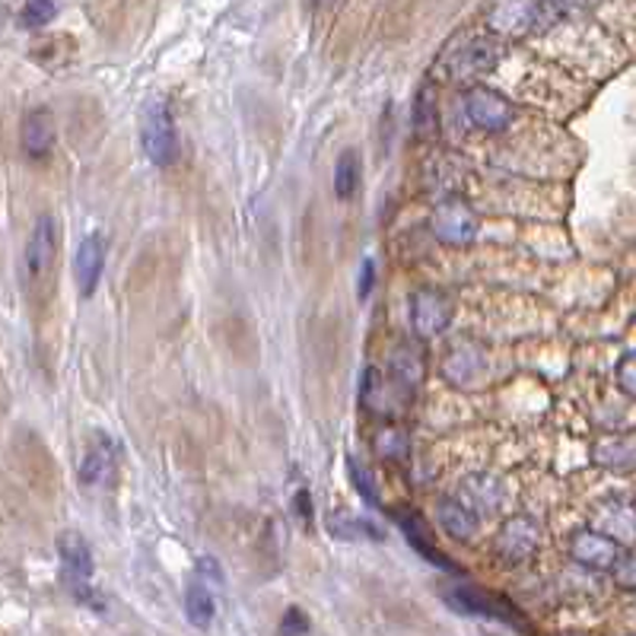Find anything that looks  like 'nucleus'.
<instances>
[{
  "label": "nucleus",
  "instance_id": "1",
  "mask_svg": "<svg viewBox=\"0 0 636 636\" xmlns=\"http://www.w3.org/2000/svg\"><path fill=\"white\" fill-rule=\"evenodd\" d=\"M58 557H62L64 582H67L70 595L92 611H105L102 595L92 585V547L87 545V538L77 532L58 535Z\"/></svg>",
  "mask_w": 636,
  "mask_h": 636
},
{
  "label": "nucleus",
  "instance_id": "2",
  "mask_svg": "<svg viewBox=\"0 0 636 636\" xmlns=\"http://www.w3.org/2000/svg\"><path fill=\"white\" fill-rule=\"evenodd\" d=\"M141 144L153 166H172L179 159V134L166 99H150L141 112Z\"/></svg>",
  "mask_w": 636,
  "mask_h": 636
},
{
  "label": "nucleus",
  "instance_id": "3",
  "mask_svg": "<svg viewBox=\"0 0 636 636\" xmlns=\"http://www.w3.org/2000/svg\"><path fill=\"white\" fill-rule=\"evenodd\" d=\"M58 245H62L58 220L52 213H38V220L32 223L26 252H23V283L35 287L48 280L55 258H58Z\"/></svg>",
  "mask_w": 636,
  "mask_h": 636
},
{
  "label": "nucleus",
  "instance_id": "4",
  "mask_svg": "<svg viewBox=\"0 0 636 636\" xmlns=\"http://www.w3.org/2000/svg\"><path fill=\"white\" fill-rule=\"evenodd\" d=\"M443 602L453 607V611H458V614L493 617V621H503V624H510V627H525V621L518 617V611H515L506 599L490 595L481 585H471V582L449 585V589L443 592Z\"/></svg>",
  "mask_w": 636,
  "mask_h": 636
},
{
  "label": "nucleus",
  "instance_id": "5",
  "mask_svg": "<svg viewBox=\"0 0 636 636\" xmlns=\"http://www.w3.org/2000/svg\"><path fill=\"white\" fill-rule=\"evenodd\" d=\"M538 547H542V528L528 515H513L510 522H503V528L493 542L496 557L510 567L532 560L538 554Z\"/></svg>",
  "mask_w": 636,
  "mask_h": 636
},
{
  "label": "nucleus",
  "instance_id": "6",
  "mask_svg": "<svg viewBox=\"0 0 636 636\" xmlns=\"http://www.w3.org/2000/svg\"><path fill=\"white\" fill-rule=\"evenodd\" d=\"M453 300L443 290L421 287L411 293V328L417 337H436L453 322Z\"/></svg>",
  "mask_w": 636,
  "mask_h": 636
},
{
  "label": "nucleus",
  "instance_id": "7",
  "mask_svg": "<svg viewBox=\"0 0 636 636\" xmlns=\"http://www.w3.org/2000/svg\"><path fill=\"white\" fill-rule=\"evenodd\" d=\"M429 230L439 243L446 245H468L478 236V216L465 201H443L436 211L429 213Z\"/></svg>",
  "mask_w": 636,
  "mask_h": 636
},
{
  "label": "nucleus",
  "instance_id": "8",
  "mask_svg": "<svg viewBox=\"0 0 636 636\" xmlns=\"http://www.w3.org/2000/svg\"><path fill=\"white\" fill-rule=\"evenodd\" d=\"M465 112L475 127L481 131H503L510 127L515 119L513 102L496 90H487V87H471L465 96Z\"/></svg>",
  "mask_w": 636,
  "mask_h": 636
},
{
  "label": "nucleus",
  "instance_id": "9",
  "mask_svg": "<svg viewBox=\"0 0 636 636\" xmlns=\"http://www.w3.org/2000/svg\"><path fill=\"white\" fill-rule=\"evenodd\" d=\"M119 468V446L109 433H96L80 461V484L83 487H109Z\"/></svg>",
  "mask_w": 636,
  "mask_h": 636
},
{
  "label": "nucleus",
  "instance_id": "10",
  "mask_svg": "<svg viewBox=\"0 0 636 636\" xmlns=\"http://www.w3.org/2000/svg\"><path fill=\"white\" fill-rule=\"evenodd\" d=\"M570 557L579 567H589V570H614L621 560V545L599 535L595 528H585L570 538Z\"/></svg>",
  "mask_w": 636,
  "mask_h": 636
},
{
  "label": "nucleus",
  "instance_id": "11",
  "mask_svg": "<svg viewBox=\"0 0 636 636\" xmlns=\"http://www.w3.org/2000/svg\"><path fill=\"white\" fill-rule=\"evenodd\" d=\"M394 522H398V528L404 532V538H408V545L414 547L424 560H429L433 567H439V570H449V573H458V567H455L453 560L436 547V538H433V528L426 525V518L421 513H414V510H408V513H394Z\"/></svg>",
  "mask_w": 636,
  "mask_h": 636
},
{
  "label": "nucleus",
  "instance_id": "12",
  "mask_svg": "<svg viewBox=\"0 0 636 636\" xmlns=\"http://www.w3.org/2000/svg\"><path fill=\"white\" fill-rule=\"evenodd\" d=\"M595 532L611 538L614 545H631L636 542V506L627 500H605L595 518H592Z\"/></svg>",
  "mask_w": 636,
  "mask_h": 636
},
{
  "label": "nucleus",
  "instance_id": "13",
  "mask_svg": "<svg viewBox=\"0 0 636 636\" xmlns=\"http://www.w3.org/2000/svg\"><path fill=\"white\" fill-rule=\"evenodd\" d=\"M102 268H105V239H102V233H90V236H83V243L77 245V255H74V277H77L80 297L96 293V287L102 280Z\"/></svg>",
  "mask_w": 636,
  "mask_h": 636
},
{
  "label": "nucleus",
  "instance_id": "14",
  "mask_svg": "<svg viewBox=\"0 0 636 636\" xmlns=\"http://www.w3.org/2000/svg\"><path fill=\"white\" fill-rule=\"evenodd\" d=\"M496 62H500V45L493 38H471L455 52L449 67L455 77H481L487 70H493Z\"/></svg>",
  "mask_w": 636,
  "mask_h": 636
},
{
  "label": "nucleus",
  "instance_id": "15",
  "mask_svg": "<svg viewBox=\"0 0 636 636\" xmlns=\"http://www.w3.org/2000/svg\"><path fill=\"white\" fill-rule=\"evenodd\" d=\"M55 115L48 109H32L30 115L23 119V131H20V144L23 153L30 159H45L48 153L55 150Z\"/></svg>",
  "mask_w": 636,
  "mask_h": 636
},
{
  "label": "nucleus",
  "instance_id": "16",
  "mask_svg": "<svg viewBox=\"0 0 636 636\" xmlns=\"http://www.w3.org/2000/svg\"><path fill=\"white\" fill-rule=\"evenodd\" d=\"M484 369H487V354L481 347H475V344H458L449 350V360L443 366V372H446V379L458 386V389H465V386H478L481 379H484Z\"/></svg>",
  "mask_w": 636,
  "mask_h": 636
},
{
  "label": "nucleus",
  "instance_id": "17",
  "mask_svg": "<svg viewBox=\"0 0 636 636\" xmlns=\"http://www.w3.org/2000/svg\"><path fill=\"white\" fill-rule=\"evenodd\" d=\"M424 354L414 347V344H398L389 357V376L404 389V392H414L421 382H424Z\"/></svg>",
  "mask_w": 636,
  "mask_h": 636
},
{
  "label": "nucleus",
  "instance_id": "18",
  "mask_svg": "<svg viewBox=\"0 0 636 636\" xmlns=\"http://www.w3.org/2000/svg\"><path fill=\"white\" fill-rule=\"evenodd\" d=\"M436 515H439L443 532H446V535H453V538H458V542H471V538L478 535L481 518H478V513H471L461 500H455V496L439 500Z\"/></svg>",
  "mask_w": 636,
  "mask_h": 636
},
{
  "label": "nucleus",
  "instance_id": "19",
  "mask_svg": "<svg viewBox=\"0 0 636 636\" xmlns=\"http://www.w3.org/2000/svg\"><path fill=\"white\" fill-rule=\"evenodd\" d=\"M538 26V3H503L490 13V30L496 32H528Z\"/></svg>",
  "mask_w": 636,
  "mask_h": 636
},
{
  "label": "nucleus",
  "instance_id": "20",
  "mask_svg": "<svg viewBox=\"0 0 636 636\" xmlns=\"http://www.w3.org/2000/svg\"><path fill=\"white\" fill-rule=\"evenodd\" d=\"M411 124H414V134L417 137H436L439 134V102H436V87L424 83L417 99H414V109H411Z\"/></svg>",
  "mask_w": 636,
  "mask_h": 636
},
{
  "label": "nucleus",
  "instance_id": "21",
  "mask_svg": "<svg viewBox=\"0 0 636 636\" xmlns=\"http://www.w3.org/2000/svg\"><path fill=\"white\" fill-rule=\"evenodd\" d=\"M185 614H188V621H191L198 631H208L213 624L216 599H213L211 589H208L204 582H198V579H191L188 589H185Z\"/></svg>",
  "mask_w": 636,
  "mask_h": 636
},
{
  "label": "nucleus",
  "instance_id": "22",
  "mask_svg": "<svg viewBox=\"0 0 636 636\" xmlns=\"http://www.w3.org/2000/svg\"><path fill=\"white\" fill-rule=\"evenodd\" d=\"M360 176H364V166H360V153L344 150L337 156V166H334V194L341 201L354 198L357 188H360Z\"/></svg>",
  "mask_w": 636,
  "mask_h": 636
},
{
  "label": "nucleus",
  "instance_id": "23",
  "mask_svg": "<svg viewBox=\"0 0 636 636\" xmlns=\"http://www.w3.org/2000/svg\"><path fill=\"white\" fill-rule=\"evenodd\" d=\"M334 538H369V542H382V528L366 522V518H354V515H332L328 518Z\"/></svg>",
  "mask_w": 636,
  "mask_h": 636
},
{
  "label": "nucleus",
  "instance_id": "24",
  "mask_svg": "<svg viewBox=\"0 0 636 636\" xmlns=\"http://www.w3.org/2000/svg\"><path fill=\"white\" fill-rule=\"evenodd\" d=\"M347 475H350V481H354V490L364 496L366 506L379 510V506H382V496H379V490H376V481H372L369 468H364L354 455H347Z\"/></svg>",
  "mask_w": 636,
  "mask_h": 636
},
{
  "label": "nucleus",
  "instance_id": "25",
  "mask_svg": "<svg viewBox=\"0 0 636 636\" xmlns=\"http://www.w3.org/2000/svg\"><path fill=\"white\" fill-rule=\"evenodd\" d=\"M595 458L602 465H611V468H627L636 461V446L627 439H607V443H599Z\"/></svg>",
  "mask_w": 636,
  "mask_h": 636
},
{
  "label": "nucleus",
  "instance_id": "26",
  "mask_svg": "<svg viewBox=\"0 0 636 636\" xmlns=\"http://www.w3.org/2000/svg\"><path fill=\"white\" fill-rule=\"evenodd\" d=\"M490 487L493 481H487V478H471L468 484H465V493L458 496L471 513H481V510H493L496 503H500V496H490Z\"/></svg>",
  "mask_w": 636,
  "mask_h": 636
},
{
  "label": "nucleus",
  "instance_id": "27",
  "mask_svg": "<svg viewBox=\"0 0 636 636\" xmlns=\"http://www.w3.org/2000/svg\"><path fill=\"white\" fill-rule=\"evenodd\" d=\"M55 13H58L55 3H48V0H32V3H26V7L20 10V26H23V30H42V26H48V23L55 20Z\"/></svg>",
  "mask_w": 636,
  "mask_h": 636
},
{
  "label": "nucleus",
  "instance_id": "28",
  "mask_svg": "<svg viewBox=\"0 0 636 636\" xmlns=\"http://www.w3.org/2000/svg\"><path fill=\"white\" fill-rule=\"evenodd\" d=\"M372 446L382 458H404L408 455V436L401 429H382Z\"/></svg>",
  "mask_w": 636,
  "mask_h": 636
},
{
  "label": "nucleus",
  "instance_id": "29",
  "mask_svg": "<svg viewBox=\"0 0 636 636\" xmlns=\"http://www.w3.org/2000/svg\"><path fill=\"white\" fill-rule=\"evenodd\" d=\"M309 634V617L300 607H287L283 621H280V636H305Z\"/></svg>",
  "mask_w": 636,
  "mask_h": 636
},
{
  "label": "nucleus",
  "instance_id": "30",
  "mask_svg": "<svg viewBox=\"0 0 636 636\" xmlns=\"http://www.w3.org/2000/svg\"><path fill=\"white\" fill-rule=\"evenodd\" d=\"M194 579L198 582H204V585H223V570H220V560H213V557H201L198 560V567H194Z\"/></svg>",
  "mask_w": 636,
  "mask_h": 636
},
{
  "label": "nucleus",
  "instance_id": "31",
  "mask_svg": "<svg viewBox=\"0 0 636 636\" xmlns=\"http://www.w3.org/2000/svg\"><path fill=\"white\" fill-rule=\"evenodd\" d=\"M617 386L631 394V398H636V354L624 357V360L617 364Z\"/></svg>",
  "mask_w": 636,
  "mask_h": 636
},
{
  "label": "nucleus",
  "instance_id": "32",
  "mask_svg": "<svg viewBox=\"0 0 636 636\" xmlns=\"http://www.w3.org/2000/svg\"><path fill=\"white\" fill-rule=\"evenodd\" d=\"M611 573H614V582H617L621 589H631V592H636V557H624V560H617V567H614Z\"/></svg>",
  "mask_w": 636,
  "mask_h": 636
},
{
  "label": "nucleus",
  "instance_id": "33",
  "mask_svg": "<svg viewBox=\"0 0 636 636\" xmlns=\"http://www.w3.org/2000/svg\"><path fill=\"white\" fill-rule=\"evenodd\" d=\"M372 283H376V261L366 258L364 268H360V283H357V297H360V300H366V297L372 293Z\"/></svg>",
  "mask_w": 636,
  "mask_h": 636
},
{
  "label": "nucleus",
  "instance_id": "34",
  "mask_svg": "<svg viewBox=\"0 0 636 636\" xmlns=\"http://www.w3.org/2000/svg\"><path fill=\"white\" fill-rule=\"evenodd\" d=\"M293 503H297V513L303 515L305 525H312V496H309V490H305V487L297 490V500H293Z\"/></svg>",
  "mask_w": 636,
  "mask_h": 636
},
{
  "label": "nucleus",
  "instance_id": "35",
  "mask_svg": "<svg viewBox=\"0 0 636 636\" xmlns=\"http://www.w3.org/2000/svg\"><path fill=\"white\" fill-rule=\"evenodd\" d=\"M3 20H7V7H0V26H3Z\"/></svg>",
  "mask_w": 636,
  "mask_h": 636
},
{
  "label": "nucleus",
  "instance_id": "36",
  "mask_svg": "<svg viewBox=\"0 0 636 636\" xmlns=\"http://www.w3.org/2000/svg\"><path fill=\"white\" fill-rule=\"evenodd\" d=\"M560 636H579V634H560Z\"/></svg>",
  "mask_w": 636,
  "mask_h": 636
}]
</instances>
